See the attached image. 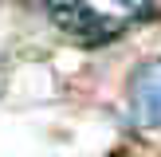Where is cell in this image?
Wrapping results in <instances>:
<instances>
[{
    "label": "cell",
    "mask_w": 161,
    "mask_h": 157,
    "mask_svg": "<svg viewBox=\"0 0 161 157\" xmlns=\"http://www.w3.org/2000/svg\"><path fill=\"white\" fill-rule=\"evenodd\" d=\"M47 16L71 43H83V47H102L110 39H118L126 28L122 20L98 12L91 0H47Z\"/></svg>",
    "instance_id": "6da1fadb"
},
{
    "label": "cell",
    "mask_w": 161,
    "mask_h": 157,
    "mask_svg": "<svg viewBox=\"0 0 161 157\" xmlns=\"http://www.w3.org/2000/svg\"><path fill=\"white\" fill-rule=\"evenodd\" d=\"M130 110L138 126L161 130V59H146L130 75Z\"/></svg>",
    "instance_id": "7a4b0ae2"
},
{
    "label": "cell",
    "mask_w": 161,
    "mask_h": 157,
    "mask_svg": "<svg viewBox=\"0 0 161 157\" xmlns=\"http://www.w3.org/2000/svg\"><path fill=\"white\" fill-rule=\"evenodd\" d=\"M134 20H157L161 16V0H126Z\"/></svg>",
    "instance_id": "3957f363"
}]
</instances>
